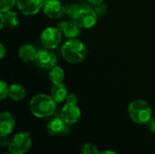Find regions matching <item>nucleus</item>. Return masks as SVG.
<instances>
[{
  "label": "nucleus",
  "mask_w": 155,
  "mask_h": 154,
  "mask_svg": "<svg viewBox=\"0 0 155 154\" xmlns=\"http://www.w3.org/2000/svg\"><path fill=\"white\" fill-rule=\"evenodd\" d=\"M56 103L51 95L38 93L32 97L29 103L31 113L39 119H45L52 116L56 110Z\"/></svg>",
  "instance_id": "1"
},
{
  "label": "nucleus",
  "mask_w": 155,
  "mask_h": 154,
  "mask_svg": "<svg viewBox=\"0 0 155 154\" xmlns=\"http://www.w3.org/2000/svg\"><path fill=\"white\" fill-rule=\"evenodd\" d=\"M61 53L64 59L69 64H80L87 55V48L85 44L77 38L67 39L62 48Z\"/></svg>",
  "instance_id": "2"
},
{
  "label": "nucleus",
  "mask_w": 155,
  "mask_h": 154,
  "mask_svg": "<svg viewBox=\"0 0 155 154\" xmlns=\"http://www.w3.org/2000/svg\"><path fill=\"white\" fill-rule=\"evenodd\" d=\"M128 114L136 124H148L153 117V110L150 104L142 99L134 100L128 105Z\"/></svg>",
  "instance_id": "3"
},
{
  "label": "nucleus",
  "mask_w": 155,
  "mask_h": 154,
  "mask_svg": "<svg viewBox=\"0 0 155 154\" xmlns=\"http://www.w3.org/2000/svg\"><path fill=\"white\" fill-rule=\"evenodd\" d=\"M32 146V137L27 132L15 133L9 141L8 151L12 154H25Z\"/></svg>",
  "instance_id": "4"
},
{
  "label": "nucleus",
  "mask_w": 155,
  "mask_h": 154,
  "mask_svg": "<svg viewBox=\"0 0 155 154\" xmlns=\"http://www.w3.org/2000/svg\"><path fill=\"white\" fill-rule=\"evenodd\" d=\"M72 19L81 29H90L96 25L98 15L91 7H81Z\"/></svg>",
  "instance_id": "5"
},
{
  "label": "nucleus",
  "mask_w": 155,
  "mask_h": 154,
  "mask_svg": "<svg viewBox=\"0 0 155 154\" xmlns=\"http://www.w3.org/2000/svg\"><path fill=\"white\" fill-rule=\"evenodd\" d=\"M62 33L57 27L48 26L45 28L40 34V43L44 48L55 49L62 41Z\"/></svg>",
  "instance_id": "6"
},
{
  "label": "nucleus",
  "mask_w": 155,
  "mask_h": 154,
  "mask_svg": "<svg viewBox=\"0 0 155 154\" xmlns=\"http://www.w3.org/2000/svg\"><path fill=\"white\" fill-rule=\"evenodd\" d=\"M81 115L82 113L77 104L65 103L60 111V117L69 126L77 123L81 118Z\"/></svg>",
  "instance_id": "7"
},
{
  "label": "nucleus",
  "mask_w": 155,
  "mask_h": 154,
  "mask_svg": "<svg viewBox=\"0 0 155 154\" xmlns=\"http://www.w3.org/2000/svg\"><path fill=\"white\" fill-rule=\"evenodd\" d=\"M45 0H16L18 10L26 16H32L43 9Z\"/></svg>",
  "instance_id": "8"
},
{
  "label": "nucleus",
  "mask_w": 155,
  "mask_h": 154,
  "mask_svg": "<svg viewBox=\"0 0 155 154\" xmlns=\"http://www.w3.org/2000/svg\"><path fill=\"white\" fill-rule=\"evenodd\" d=\"M57 58L56 55L50 49H41L38 51L35 63L42 69H52L54 65H56Z\"/></svg>",
  "instance_id": "9"
},
{
  "label": "nucleus",
  "mask_w": 155,
  "mask_h": 154,
  "mask_svg": "<svg viewBox=\"0 0 155 154\" xmlns=\"http://www.w3.org/2000/svg\"><path fill=\"white\" fill-rule=\"evenodd\" d=\"M43 12L51 19H60L65 15L64 6L59 0H45Z\"/></svg>",
  "instance_id": "10"
},
{
  "label": "nucleus",
  "mask_w": 155,
  "mask_h": 154,
  "mask_svg": "<svg viewBox=\"0 0 155 154\" xmlns=\"http://www.w3.org/2000/svg\"><path fill=\"white\" fill-rule=\"evenodd\" d=\"M69 125L59 116L52 118L46 124V131L51 136H58L62 134H67L69 132Z\"/></svg>",
  "instance_id": "11"
},
{
  "label": "nucleus",
  "mask_w": 155,
  "mask_h": 154,
  "mask_svg": "<svg viewBox=\"0 0 155 154\" xmlns=\"http://www.w3.org/2000/svg\"><path fill=\"white\" fill-rule=\"evenodd\" d=\"M15 126V120L9 112H2L0 113V136L7 137L10 135Z\"/></svg>",
  "instance_id": "12"
},
{
  "label": "nucleus",
  "mask_w": 155,
  "mask_h": 154,
  "mask_svg": "<svg viewBox=\"0 0 155 154\" xmlns=\"http://www.w3.org/2000/svg\"><path fill=\"white\" fill-rule=\"evenodd\" d=\"M63 35H64L67 39L77 38L78 35L81 34V28L75 24V22L72 20L62 21L58 23L56 26Z\"/></svg>",
  "instance_id": "13"
},
{
  "label": "nucleus",
  "mask_w": 155,
  "mask_h": 154,
  "mask_svg": "<svg viewBox=\"0 0 155 154\" xmlns=\"http://www.w3.org/2000/svg\"><path fill=\"white\" fill-rule=\"evenodd\" d=\"M38 51L36 48L31 44H25L22 45L18 50V56L21 61L25 63H31L35 62Z\"/></svg>",
  "instance_id": "14"
},
{
  "label": "nucleus",
  "mask_w": 155,
  "mask_h": 154,
  "mask_svg": "<svg viewBox=\"0 0 155 154\" xmlns=\"http://www.w3.org/2000/svg\"><path fill=\"white\" fill-rule=\"evenodd\" d=\"M67 94H68L67 87L64 83L53 84L50 91V95L56 103H61L64 101H65Z\"/></svg>",
  "instance_id": "15"
},
{
  "label": "nucleus",
  "mask_w": 155,
  "mask_h": 154,
  "mask_svg": "<svg viewBox=\"0 0 155 154\" xmlns=\"http://www.w3.org/2000/svg\"><path fill=\"white\" fill-rule=\"evenodd\" d=\"M26 95V91L24 86L19 84H13L9 86L8 97L15 102L22 101Z\"/></svg>",
  "instance_id": "16"
},
{
  "label": "nucleus",
  "mask_w": 155,
  "mask_h": 154,
  "mask_svg": "<svg viewBox=\"0 0 155 154\" xmlns=\"http://www.w3.org/2000/svg\"><path fill=\"white\" fill-rule=\"evenodd\" d=\"M4 18H5V25L9 29H15L20 24V19L18 16V14L13 10H9L7 12L3 13Z\"/></svg>",
  "instance_id": "17"
},
{
  "label": "nucleus",
  "mask_w": 155,
  "mask_h": 154,
  "mask_svg": "<svg viewBox=\"0 0 155 154\" xmlns=\"http://www.w3.org/2000/svg\"><path fill=\"white\" fill-rule=\"evenodd\" d=\"M48 78L53 84H62L64 79V71L59 65H54L52 69H50L48 74Z\"/></svg>",
  "instance_id": "18"
},
{
  "label": "nucleus",
  "mask_w": 155,
  "mask_h": 154,
  "mask_svg": "<svg viewBox=\"0 0 155 154\" xmlns=\"http://www.w3.org/2000/svg\"><path fill=\"white\" fill-rule=\"evenodd\" d=\"M100 151L96 145L87 143H84L81 148V154H99Z\"/></svg>",
  "instance_id": "19"
},
{
  "label": "nucleus",
  "mask_w": 155,
  "mask_h": 154,
  "mask_svg": "<svg viewBox=\"0 0 155 154\" xmlns=\"http://www.w3.org/2000/svg\"><path fill=\"white\" fill-rule=\"evenodd\" d=\"M16 5V0H0V12L5 13Z\"/></svg>",
  "instance_id": "20"
},
{
  "label": "nucleus",
  "mask_w": 155,
  "mask_h": 154,
  "mask_svg": "<svg viewBox=\"0 0 155 154\" xmlns=\"http://www.w3.org/2000/svg\"><path fill=\"white\" fill-rule=\"evenodd\" d=\"M81 7L76 4H68L64 6V14L73 18Z\"/></svg>",
  "instance_id": "21"
},
{
  "label": "nucleus",
  "mask_w": 155,
  "mask_h": 154,
  "mask_svg": "<svg viewBox=\"0 0 155 154\" xmlns=\"http://www.w3.org/2000/svg\"><path fill=\"white\" fill-rule=\"evenodd\" d=\"M9 94V86L5 81L0 82V100L4 101Z\"/></svg>",
  "instance_id": "22"
},
{
  "label": "nucleus",
  "mask_w": 155,
  "mask_h": 154,
  "mask_svg": "<svg viewBox=\"0 0 155 154\" xmlns=\"http://www.w3.org/2000/svg\"><path fill=\"white\" fill-rule=\"evenodd\" d=\"M94 9L95 11V13L97 14L98 17L99 16H104L106 14V12H107V6L104 3L99 4V5H95Z\"/></svg>",
  "instance_id": "23"
},
{
  "label": "nucleus",
  "mask_w": 155,
  "mask_h": 154,
  "mask_svg": "<svg viewBox=\"0 0 155 154\" xmlns=\"http://www.w3.org/2000/svg\"><path fill=\"white\" fill-rule=\"evenodd\" d=\"M78 98L74 93H68L65 99V103H71V104H77Z\"/></svg>",
  "instance_id": "24"
},
{
  "label": "nucleus",
  "mask_w": 155,
  "mask_h": 154,
  "mask_svg": "<svg viewBox=\"0 0 155 154\" xmlns=\"http://www.w3.org/2000/svg\"><path fill=\"white\" fill-rule=\"evenodd\" d=\"M148 127L152 133H155V116H153L152 119L150 120V122L148 123Z\"/></svg>",
  "instance_id": "25"
},
{
  "label": "nucleus",
  "mask_w": 155,
  "mask_h": 154,
  "mask_svg": "<svg viewBox=\"0 0 155 154\" xmlns=\"http://www.w3.org/2000/svg\"><path fill=\"white\" fill-rule=\"evenodd\" d=\"M5 55V47L3 44H0V58H1V60L4 59Z\"/></svg>",
  "instance_id": "26"
},
{
  "label": "nucleus",
  "mask_w": 155,
  "mask_h": 154,
  "mask_svg": "<svg viewBox=\"0 0 155 154\" xmlns=\"http://www.w3.org/2000/svg\"><path fill=\"white\" fill-rule=\"evenodd\" d=\"M0 21H1V23H0V29L2 30L4 28V26H5V18H4L3 13H0Z\"/></svg>",
  "instance_id": "27"
},
{
  "label": "nucleus",
  "mask_w": 155,
  "mask_h": 154,
  "mask_svg": "<svg viewBox=\"0 0 155 154\" xmlns=\"http://www.w3.org/2000/svg\"><path fill=\"white\" fill-rule=\"evenodd\" d=\"M104 0H88V2L89 3H91L92 5H99V4H102V3H104Z\"/></svg>",
  "instance_id": "28"
},
{
  "label": "nucleus",
  "mask_w": 155,
  "mask_h": 154,
  "mask_svg": "<svg viewBox=\"0 0 155 154\" xmlns=\"http://www.w3.org/2000/svg\"><path fill=\"white\" fill-rule=\"evenodd\" d=\"M99 154H117L114 151H111V150H105V151H103V152H100Z\"/></svg>",
  "instance_id": "29"
},
{
  "label": "nucleus",
  "mask_w": 155,
  "mask_h": 154,
  "mask_svg": "<svg viewBox=\"0 0 155 154\" xmlns=\"http://www.w3.org/2000/svg\"><path fill=\"white\" fill-rule=\"evenodd\" d=\"M3 154H12V153H10V152H8V153H7V152H5V153H3Z\"/></svg>",
  "instance_id": "30"
}]
</instances>
